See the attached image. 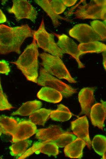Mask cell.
<instances>
[{
  "mask_svg": "<svg viewBox=\"0 0 106 159\" xmlns=\"http://www.w3.org/2000/svg\"><path fill=\"white\" fill-rule=\"evenodd\" d=\"M33 31L27 24L14 27L0 24V54H20L21 45L27 38L33 37Z\"/></svg>",
  "mask_w": 106,
  "mask_h": 159,
  "instance_id": "1",
  "label": "cell"
},
{
  "mask_svg": "<svg viewBox=\"0 0 106 159\" xmlns=\"http://www.w3.org/2000/svg\"><path fill=\"white\" fill-rule=\"evenodd\" d=\"M38 47L33 38L31 43L28 45L16 61L11 62L15 64L29 81L37 83L38 76Z\"/></svg>",
  "mask_w": 106,
  "mask_h": 159,
  "instance_id": "2",
  "label": "cell"
},
{
  "mask_svg": "<svg viewBox=\"0 0 106 159\" xmlns=\"http://www.w3.org/2000/svg\"><path fill=\"white\" fill-rule=\"evenodd\" d=\"M35 137L39 140L53 142L61 148L65 147L76 138L72 133L65 131L56 125L37 130Z\"/></svg>",
  "mask_w": 106,
  "mask_h": 159,
  "instance_id": "3",
  "label": "cell"
},
{
  "mask_svg": "<svg viewBox=\"0 0 106 159\" xmlns=\"http://www.w3.org/2000/svg\"><path fill=\"white\" fill-rule=\"evenodd\" d=\"M39 56L42 60L41 65L49 73L59 79H65L70 83L76 82L60 58L46 53H41Z\"/></svg>",
  "mask_w": 106,
  "mask_h": 159,
  "instance_id": "4",
  "label": "cell"
},
{
  "mask_svg": "<svg viewBox=\"0 0 106 159\" xmlns=\"http://www.w3.org/2000/svg\"><path fill=\"white\" fill-rule=\"evenodd\" d=\"M55 35L49 33L46 31L43 19L37 31H33V38L36 40L38 47L43 49L45 51L52 55L62 58L63 54L54 41Z\"/></svg>",
  "mask_w": 106,
  "mask_h": 159,
  "instance_id": "5",
  "label": "cell"
},
{
  "mask_svg": "<svg viewBox=\"0 0 106 159\" xmlns=\"http://www.w3.org/2000/svg\"><path fill=\"white\" fill-rule=\"evenodd\" d=\"M37 83L40 86L54 89L65 97H70L77 92L76 89L54 77L44 68H41L40 70Z\"/></svg>",
  "mask_w": 106,
  "mask_h": 159,
  "instance_id": "6",
  "label": "cell"
},
{
  "mask_svg": "<svg viewBox=\"0 0 106 159\" xmlns=\"http://www.w3.org/2000/svg\"><path fill=\"white\" fill-rule=\"evenodd\" d=\"M73 13L78 19H101L106 23V5H99L95 3L85 4L79 6Z\"/></svg>",
  "mask_w": 106,
  "mask_h": 159,
  "instance_id": "7",
  "label": "cell"
},
{
  "mask_svg": "<svg viewBox=\"0 0 106 159\" xmlns=\"http://www.w3.org/2000/svg\"><path fill=\"white\" fill-rule=\"evenodd\" d=\"M69 34L80 43L103 41L91 26L85 24H76L69 31Z\"/></svg>",
  "mask_w": 106,
  "mask_h": 159,
  "instance_id": "8",
  "label": "cell"
},
{
  "mask_svg": "<svg viewBox=\"0 0 106 159\" xmlns=\"http://www.w3.org/2000/svg\"><path fill=\"white\" fill-rule=\"evenodd\" d=\"M12 7L8 9V12L14 14L17 21L22 19L35 21L37 12L34 8L27 0H13Z\"/></svg>",
  "mask_w": 106,
  "mask_h": 159,
  "instance_id": "9",
  "label": "cell"
},
{
  "mask_svg": "<svg viewBox=\"0 0 106 159\" xmlns=\"http://www.w3.org/2000/svg\"><path fill=\"white\" fill-rule=\"evenodd\" d=\"M58 39L56 43L63 54L67 53L72 56L76 60L80 68L84 67L79 58L78 46L71 39L65 34L54 33Z\"/></svg>",
  "mask_w": 106,
  "mask_h": 159,
  "instance_id": "10",
  "label": "cell"
},
{
  "mask_svg": "<svg viewBox=\"0 0 106 159\" xmlns=\"http://www.w3.org/2000/svg\"><path fill=\"white\" fill-rule=\"evenodd\" d=\"M37 127L30 121L23 120L18 123L12 135L13 142L26 140L36 133Z\"/></svg>",
  "mask_w": 106,
  "mask_h": 159,
  "instance_id": "11",
  "label": "cell"
},
{
  "mask_svg": "<svg viewBox=\"0 0 106 159\" xmlns=\"http://www.w3.org/2000/svg\"><path fill=\"white\" fill-rule=\"evenodd\" d=\"M71 128L73 134L78 138L83 140L90 148L91 142L89 134V124L86 116L80 117L71 122Z\"/></svg>",
  "mask_w": 106,
  "mask_h": 159,
  "instance_id": "12",
  "label": "cell"
},
{
  "mask_svg": "<svg viewBox=\"0 0 106 159\" xmlns=\"http://www.w3.org/2000/svg\"><path fill=\"white\" fill-rule=\"evenodd\" d=\"M95 89V87H85L80 91L78 99L81 108L80 114L90 116L91 109L95 100L94 95Z\"/></svg>",
  "mask_w": 106,
  "mask_h": 159,
  "instance_id": "13",
  "label": "cell"
},
{
  "mask_svg": "<svg viewBox=\"0 0 106 159\" xmlns=\"http://www.w3.org/2000/svg\"><path fill=\"white\" fill-rule=\"evenodd\" d=\"M101 103L93 105L90 109V116L92 124L103 130L104 124L106 119V102L101 100Z\"/></svg>",
  "mask_w": 106,
  "mask_h": 159,
  "instance_id": "14",
  "label": "cell"
},
{
  "mask_svg": "<svg viewBox=\"0 0 106 159\" xmlns=\"http://www.w3.org/2000/svg\"><path fill=\"white\" fill-rule=\"evenodd\" d=\"M86 145L83 140L77 138L65 147V155L71 158L81 159L83 156V150Z\"/></svg>",
  "mask_w": 106,
  "mask_h": 159,
  "instance_id": "15",
  "label": "cell"
},
{
  "mask_svg": "<svg viewBox=\"0 0 106 159\" xmlns=\"http://www.w3.org/2000/svg\"><path fill=\"white\" fill-rule=\"evenodd\" d=\"M37 96L40 99L52 103H58L62 98V95L59 91L54 89L45 87L41 89Z\"/></svg>",
  "mask_w": 106,
  "mask_h": 159,
  "instance_id": "16",
  "label": "cell"
},
{
  "mask_svg": "<svg viewBox=\"0 0 106 159\" xmlns=\"http://www.w3.org/2000/svg\"><path fill=\"white\" fill-rule=\"evenodd\" d=\"M80 56L88 53H100L106 50L104 44L98 41L80 43L78 46Z\"/></svg>",
  "mask_w": 106,
  "mask_h": 159,
  "instance_id": "17",
  "label": "cell"
},
{
  "mask_svg": "<svg viewBox=\"0 0 106 159\" xmlns=\"http://www.w3.org/2000/svg\"><path fill=\"white\" fill-rule=\"evenodd\" d=\"M34 1L43 9L51 18L55 28L57 27L60 24L58 21V19L68 21H71V20L69 19L62 17L56 14L53 11L50 4L49 0H36Z\"/></svg>",
  "mask_w": 106,
  "mask_h": 159,
  "instance_id": "18",
  "label": "cell"
},
{
  "mask_svg": "<svg viewBox=\"0 0 106 159\" xmlns=\"http://www.w3.org/2000/svg\"><path fill=\"white\" fill-rule=\"evenodd\" d=\"M42 105L41 102L38 101H33L23 103L16 111L13 112L11 115H19L27 116L39 109Z\"/></svg>",
  "mask_w": 106,
  "mask_h": 159,
  "instance_id": "19",
  "label": "cell"
},
{
  "mask_svg": "<svg viewBox=\"0 0 106 159\" xmlns=\"http://www.w3.org/2000/svg\"><path fill=\"white\" fill-rule=\"evenodd\" d=\"M51 111L45 108L39 109L30 115L29 120L35 125L44 126L49 118Z\"/></svg>",
  "mask_w": 106,
  "mask_h": 159,
  "instance_id": "20",
  "label": "cell"
},
{
  "mask_svg": "<svg viewBox=\"0 0 106 159\" xmlns=\"http://www.w3.org/2000/svg\"><path fill=\"white\" fill-rule=\"evenodd\" d=\"M17 124V121L13 118L0 116V127L2 133L4 134L12 135Z\"/></svg>",
  "mask_w": 106,
  "mask_h": 159,
  "instance_id": "21",
  "label": "cell"
},
{
  "mask_svg": "<svg viewBox=\"0 0 106 159\" xmlns=\"http://www.w3.org/2000/svg\"><path fill=\"white\" fill-rule=\"evenodd\" d=\"M56 110H52L50 115L53 120L59 121L68 120L71 117L72 115L69 109L65 106L60 104L57 105Z\"/></svg>",
  "mask_w": 106,
  "mask_h": 159,
  "instance_id": "22",
  "label": "cell"
},
{
  "mask_svg": "<svg viewBox=\"0 0 106 159\" xmlns=\"http://www.w3.org/2000/svg\"><path fill=\"white\" fill-rule=\"evenodd\" d=\"M31 142V140L26 139L15 142L9 148L11 155L15 157H20L26 151Z\"/></svg>",
  "mask_w": 106,
  "mask_h": 159,
  "instance_id": "23",
  "label": "cell"
},
{
  "mask_svg": "<svg viewBox=\"0 0 106 159\" xmlns=\"http://www.w3.org/2000/svg\"><path fill=\"white\" fill-rule=\"evenodd\" d=\"M35 153L38 154L42 153L49 156H56L59 153L58 147L53 142L45 140L42 141V144L39 149Z\"/></svg>",
  "mask_w": 106,
  "mask_h": 159,
  "instance_id": "24",
  "label": "cell"
},
{
  "mask_svg": "<svg viewBox=\"0 0 106 159\" xmlns=\"http://www.w3.org/2000/svg\"><path fill=\"white\" fill-rule=\"evenodd\" d=\"M91 145L95 152L102 156L106 151V137L101 135L95 136L91 142Z\"/></svg>",
  "mask_w": 106,
  "mask_h": 159,
  "instance_id": "25",
  "label": "cell"
},
{
  "mask_svg": "<svg viewBox=\"0 0 106 159\" xmlns=\"http://www.w3.org/2000/svg\"><path fill=\"white\" fill-rule=\"evenodd\" d=\"M91 27L94 31L103 39L105 40L106 38V27L105 23L98 20H95L90 22Z\"/></svg>",
  "mask_w": 106,
  "mask_h": 159,
  "instance_id": "26",
  "label": "cell"
},
{
  "mask_svg": "<svg viewBox=\"0 0 106 159\" xmlns=\"http://www.w3.org/2000/svg\"><path fill=\"white\" fill-rule=\"evenodd\" d=\"M13 108L9 102L7 95L3 92L0 80V110H9Z\"/></svg>",
  "mask_w": 106,
  "mask_h": 159,
  "instance_id": "27",
  "label": "cell"
},
{
  "mask_svg": "<svg viewBox=\"0 0 106 159\" xmlns=\"http://www.w3.org/2000/svg\"><path fill=\"white\" fill-rule=\"evenodd\" d=\"M50 4L54 12L58 15L63 13L66 9L62 0H49Z\"/></svg>",
  "mask_w": 106,
  "mask_h": 159,
  "instance_id": "28",
  "label": "cell"
},
{
  "mask_svg": "<svg viewBox=\"0 0 106 159\" xmlns=\"http://www.w3.org/2000/svg\"><path fill=\"white\" fill-rule=\"evenodd\" d=\"M42 144V142H36L34 143L32 146L28 150H26L24 153L18 159H25L37 151L41 147Z\"/></svg>",
  "mask_w": 106,
  "mask_h": 159,
  "instance_id": "29",
  "label": "cell"
},
{
  "mask_svg": "<svg viewBox=\"0 0 106 159\" xmlns=\"http://www.w3.org/2000/svg\"><path fill=\"white\" fill-rule=\"evenodd\" d=\"M10 70L8 63L5 61H0V73L8 75Z\"/></svg>",
  "mask_w": 106,
  "mask_h": 159,
  "instance_id": "30",
  "label": "cell"
},
{
  "mask_svg": "<svg viewBox=\"0 0 106 159\" xmlns=\"http://www.w3.org/2000/svg\"><path fill=\"white\" fill-rule=\"evenodd\" d=\"M62 3L64 5L66 6L70 7L71 6L76 2L77 0H62Z\"/></svg>",
  "mask_w": 106,
  "mask_h": 159,
  "instance_id": "31",
  "label": "cell"
},
{
  "mask_svg": "<svg viewBox=\"0 0 106 159\" xmlns=\"http://www.w3.org/2000/svg\"><path fill=\"white\" fill-rule=\"evenodd\" d=\"M7 21V19L5 15L0 9V23L5 22Z\"/></svg>",
  "mask_w": 106,
  "mask_h": 159,
  "instance_id": "32",
  "label": "cell"
},
{
  "mask_svg": "<svg viewBox=\"0 0 106 159\" xmlns=\"http://www.w3.org/2000/svg\"><path fill=\"white\" fill-rule=\"evenodd\" d=\"M106 50H105L102 52V54L103 58V62L104 67L106 70Z\"/></svg>",
  "mask_w": 106,
  "mask_h": 159,
  "instance_id": "33",
  "label": "cell"
},
{
  "mask_svg": "<svg viewBox=\"0 0 106 159\" xmlns=\"http://www.w3.org/2000/svg\"><path fill=\"white\" fill-rule=\"evenodd\" d=\"M94 2L96 4L101 6L106 5V1L105 0H93Z\"/></svg>",
  "mask_w": 106,
  "mask_h": 159,
  "instance_id": "34",
  "label": "cell"
},
{
  "mask_svg": "<svg viewBox=\"0 0 106 159\" xmlns=\"http://www.w3.org/2000/svg\"><path fill=\"white\" fill-rule=\"evenodd\" d=\"M102 156V159H106V152H104Z\"/></svg>",
  "mask_w": 106,
  "mask_h": 159,
  "instance_id": "35",
  "label": "cell"
},
{
  "mask_svg": "<svg viewBox=\"0 0 106 159\" xmlns=\"http://www.w3.org/2000/svg\"><path fill=\"white\" fill-rule=\"evenodd\" d=\"M2 133V129H1V127H0V136L1 135Z\"/></svg>",
  "mask_w": 106,
  "mask_h": 159,
  "instance_id": "36",
  "label": "cell"
}]
</instances>
